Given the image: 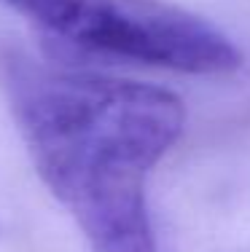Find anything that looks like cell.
I'll return each instance as SVG.
<instances>
[{"mask_svg":"<svg viewBox=\"0 0 250 252\" xmlns=\"http://www.w3.org/2000/svg\"><path fill=\"white\" fill-rule=\"evenodd\" d=\"M0 92L33 164L92 252H162L148 183L186 131L175 92L0 43Z\"/></svg>","mask_w":250,"mask_h":252,"instance_id":"obj_1","label":"cell"},{"mask_svg":"<svg viewBox=\"0 0 250 252\" xmlns=\"http://www.w3.org/2000/svg\"><path fill=\"white\" fill-rule=\"evenodd\" d=\"M38 27L59 59L127 62L205 78L242 67L231 35L170 0H57Z\"/></svg>","mask_w":250,"mask_h":252,"instance_id":"obj_2","label":"cell"},{"mask_svg":"<svg viewBox=\"0 0 250 252\" xmlns=\"http://www.w3.org/2000/svg\"><path fill=\"white\" fill-rule=\"evenodd\" d=\"M0 3H5L11 11H16V14H22V16H27V19H33L35 25H40L57 0H0Z\"/></svg>","mask_w":250,"mask_h":252,"instance_id":"obj_3","label":"cell"}]
</instances>
